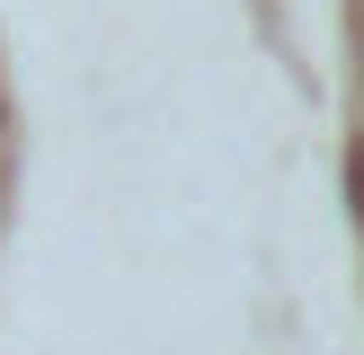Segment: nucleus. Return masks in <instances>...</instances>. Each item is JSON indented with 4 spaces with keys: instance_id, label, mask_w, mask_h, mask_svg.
Segmentation results:
<instances>
[]
</instances>
